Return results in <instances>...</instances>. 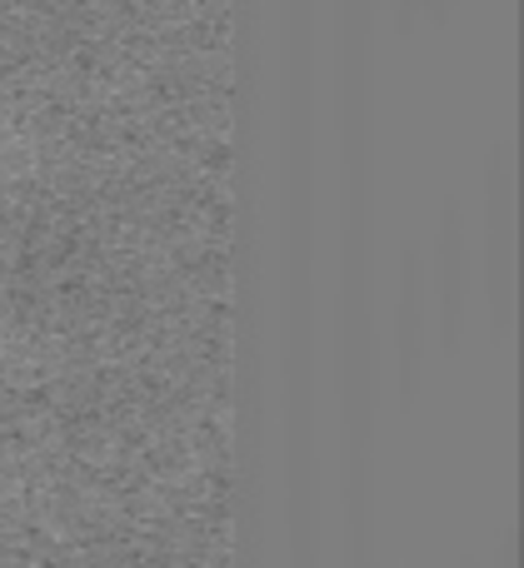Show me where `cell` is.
<instances>
[{"label":"cell","mask_w":524,"mask_h":568,"mask_svg":"<svg viewBox=\"0 0 524 568\" xmlns=\"http://www.w3.org/2000/svg\"><path fill=\"white\" fill-rule=\"evenodd\" d=\"M515 150L510 140H495L480 170V270H485V304L495 324H510L515 314Z\"/></svg>","instance_id":"1"},{"label":"cell","mask_w":524,"mask_h":568,"mask_svg":"<svg viewBox=\"0 0 524 568\" xmlns=\"http://www.w3.org/2000/svg\"><path fill=\"white\" fill-rule=\"evenodd\" d=\"M420 265H425V294H430V320L440 314L445 339L460 334L470 304V225L460 200H440L430 215V235L420 245Z\"/></svg>","instance_id":"2"},{"label":"cell","mask_w":524,"mask_h":568,"mask_svg":"<svg viewBox=\"0 0 524 568\" xmlns=\"http://www.w3.org/2000/svg\"><path fill=\"white\" fill-rule=\"evenodd\" d=\"M430 334V294H425V265H420V240L400 250L395 265V310H390V344H395L400 384H415L420 354Z\"/></svg>","instance_id":"3"},{"label":"cell","mask_w":524,"mask_h":568,"mask_svg":"<svg viewBox=\"0 0 524 568\" xmlns=\"http://www.w3.org/2000/svg\"><path fill=\"white\" fill-rule=\"evenodd\" d=\"M495 568H520V534L515 529H505V539H500Z\"/></svg>","instance_id":"4"},{"label":"cell","mask_w":524,"mask_h":568,"mask_svg":"<svg viewBox=\"0 0 524 568\" xmlns=\"http://www.w3.org/2000/svg\"><path fill=\"white\" fill-rule=\"evenodd\" d=\"M455 568H480V559H475V554H460Z\"/></svg>","instance_id":"5"}]
</instances>
